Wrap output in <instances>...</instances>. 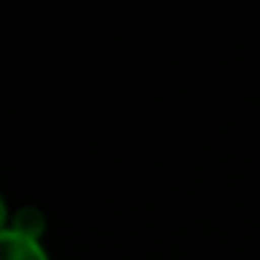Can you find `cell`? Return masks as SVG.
<instances>
[{"label":"cell","instance_id":"6da1fadb","mask_svg":"<svg viewBox=\"0 0 260 260\" xmlns=\"http://www.w3.org/2000/svg\"><path fill=\"white\" fill-rule=\"evenodd\" d=\"M0 260H49L40 242H31L13 230L0 233Z\"/></svg>","mask_w":260,"mask_h":260},{"label":"cell","instance_id":"7a4b0ae2","mask_svg":"<svg viewBox=\"0 0 260 260\" xmlns=\"http://www.w3.org/2000/svg\"><path fill=\"white\" fill-rule=\"evenodd\" d=\"M10 230L19 233V236H25V239H31V242H40L43 233H46V217H43L40 208H31V205L28 208H19L10 217Z\"/></svg>","mask_w":260,"mask_h":260},{"label":"cell","instance_id":"3957f363","mask_svg":"<svg viewBox=\"0 0 260 260\" xmlns=\"http://www.w3.org/2000/svg\"><path fill=\"white\" fill-rule=\"evenodd\" d=\"M10 230V208H7V199L0 196V233Z\"/></svg>","mask_w":260,"mask_h":260}]
</instances>
